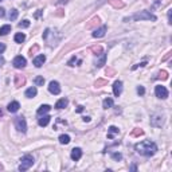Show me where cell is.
<instances>
[{"mask_svg": "<svg viewBox=\"0 0 172 172\" xmlns=\"http://www.w3.org/2000/svg\"><path fill=\"white\" fill-rule=\"evenodd\" d=\"M136 152L138 155H142V156H153L157 151V145L155 144L153 141H149V140H145V141H141L136 144Z\"/></svg>", "mask_w": 172, "mask_h": 172, "instance_id": "6da1fadb", "label": "cell"}, {"mask_svg": "<svg viewBox=\"0 0 172 172\" xmlns=\"http://www.w3.org/2000/svg\"><path fill=\"white\" fill-rule=\"evenodd\" d=\"M32 164H34V157L31 155H24L22 157L20 160V166H19V171H27L30 167H32Z\"/></svg>", "mask_w": 172, "mask_h": 172, "instance_id": "7a4b0ae2", "label": "cell"}, {"mask_svg": "<svg viewBox=\"0 0 172 172\" xmlns=\"http://www.w3.org/2000/svg\"><path fill=\"white\" fill-rule=\"evenodd\" d=\"M130 20H156V16L152 15L151 12H148V11H141V12L136 14V15H133L132 18H129Z\"/></svg>", "mask_w": 172, "mask_h": 172, "instance_id": "3957f363", "label": "cell"}, {"mask_svg": "<svg viewBox=\"0 0 172 172\" xmlns=\"http://www.w3.org/2000/svg\"><path fill=\"white\" fill-rule=\"evenodd\" d=\"M15 126L16 129L22 132V133H26V130H27V122H26V120L23 117H16L15 118Z\"/></svg>", "mask_w": 172, "mask_h": 172, "instance_id": "277c9868", "label": "cell"}, {"mask_svg": "<svg viewBox=\"0 0 172 172\" xmlns=\"http://www.w3.org/2000/svg\"><path fill=\"white\" fill-rule=\"evenodd\" d=\"M155 94H156L157 98L166 100V98L168 97V90H167L164 86H162V85H157V86L155 87Z\"/></svg>", "mask_w": 172, "mask_h": 172, "instance_id": "5b68a950", "label": "cell"}, {"mask_svg": "<svg viewBox=\"0 0 172 172\" xmlns=\"http://www.w3.org/2000/svg\"><path fill=\"white\" fill-rule=\"evenodd\" d=\"M26 63H27V61H26V58L24 57H22V55H18L15 57V59L12 61V65L15 66L16 69H23Z\"/></svg>", "mask_w": 172, "mask_h": 172, "instance_id": "8992f818", "label": "cell"}, {"mask_svg": "<svg viewBox=\"0 0 172 172\" xmlns=\"http://www.w3.org/2000/svg\"><path fill=\"white\" fill-rule=\"evenodd\" d=\"M49 91L51 94H59L61 93V86L59 83H58L57 81H51L50 85H49Z\"/></svg>", "mask_w": 172, "mask_h": 172, "instance_id": "52a82bcc", "label": "cell"}, {"mask_svg": "<svg viewBox=\"0 0 172 172\" xmlns=\"http://www.w3.org/2000/svg\"><path fill=\"white\" fill-rule=\"evenodd\" d=\"M70 157H71V160H74V162H78V160L82 157V149L81 148H74L71 151Z\"/></svg>", "mask_w": 172, "mask_h": 172, "instance_id": "ba28073f", "label": "cell"}, {"mask_svg": "<svg viewBox=\"0 0 172 172\" xmlns=\"http://www.w3.org/2000/svg\"><path fill=\"white\" fill-rule=\"evenodd\" d=\"M121 91H122V82L116 81L114 85H113V94H114L116 97H118L120 94H121Z\"/></svg>", "mask_w": 172, "mask_h": 172, "instance_id": "9c48e42d", "label": "cell"}, {"mask_svg": "<svg viewBox=\"0 0 172 172\" xmlns=\"http://www.w3.org/2000/svg\"><path fill=\"white\" fill-rule=\"evenodd\" d=\"M20 108V104L18 101H12L8 104V106H7V110H8L10 113H16L18 110H19Z\"/></svg>", "mask_w": 172, "mask_h": 172, "instance_id": "30bf717a", "label": "cell"}, {"mask_svg": "<svg viewBox=\"0 0 172 172\" xmlns=\"http://www.w3.org/2000/svg\"><path fill=\"white\" fill-rule=\"evenodd\" d=\"M45 62H46V57L43 55V54H41V55H38V57L34 58V65H35V67H42Z\"/></svg>", "mask_w": 172, "mask_h": 172, "instance_id": "8fae6325", "label": "cell"}, {"mask_svg": "<svg viewBox=\"0 0 172 172\" xmlns=\"http://www.w3.org/2000/svg\"><path fill=\"white\" fill-rule=\"evenodd\" d=\"M106 26H101L98 30H94V32H93V36L94 38H102V36L105 35V32H106Z\"/></svg>", "mask_w": 172, "mask_h": 172, "instance_id": "7c38bea8", "label": "cell"}, {"mask_svg": "<svg viewBox=\"0 0 172 172\" xmlns=\"http://www.w3.org/2000/svg\"><path fill=\"white\" fill-rule=\"evenodd\" d=\"M50 118H51L50 116L43 114V116H41V118H39L38 124H39L41 126H47V125H49V122H50Z\"/></svg>", "mask_w": 172, "mask_h": 172, "instance_id": "4fadbf2b", "label": "cell"}, {"mask_svg": "<svg viewBox=\"0 0 172 172\" xmlns=\"http://www.w3.org/2000/svg\"><path fill=\"white\" fill-rule=\"evenodd\" d=\"M36 93H38V90H36L35 86L28 87V89L26 90V97H27V98H34L36 96Z\"/></svg>", "mask_w": 172, "mask_h": 172, "instance_id": "5bb4252c", "label": "cell"}, {"mask_svg": "<svg viewBox=\"0 0 172 172\" xmlns=\"http://www.w3.org/2000/svg\"><path fill=\"white\" fill-rule=\"evenodd\" d=\"M50 109H51V106L50 105H41V106H39V109H38V116L41 117V116H43V114H46L47 112H50Z\"/></svg>", "mask_w": 172, "mask_h": 172, "instance_id": "9a60e30c", "label": "cell"}, {"mask_svg": "<svg viewBox=\"0 0 172 172\" xmlns=\"http://www.w3.org/2000/svg\"><path fill=\"white\" fill-rule=\"evenodd\" d=\"M14 41L16 43H23L26 41V35L23 32H18V34H15V36H14Z\"/></svg>", "mask_w": 172, "mask_h": 172, "instance_id": "2e32d148", "label": "cell"}, {"mask_svg": "<svg viewBox=\"0 0 172 172\" xmlns=\"http://www.w3.org/2000/svg\"><path fill=\"white\" fill-rule=\"evenodd\" d=\"M67 104H69V101L66 100V98H61V100L55 104V108L57 109H63V108L67 106Z\"/></svg>", "mask_w": 172, "mask_h": 172, "instance_id": "e0dca14e", "label": "cell"}, {"mask_svg": "<svg viewBox=\"0 0 172 172\" xmlns=\"http://www.w3.org/2000/svg\"><path fill=\"white\" fill-rule=\"evenodd\" d=\"M8 32H11V26L10 24H4L0 27V35H7Z\"/></svg>", "mask_w": 172, "mask_h": 172, "instance_id": "ac0fdd59", "label": "cell"}, {"mask_svg": "<svg viewBox=\"0 0 172 172\" xmlns=\"http://www.w3.org/2000/svg\"><path fill=\"white\" fill-rule=\"evenodd\" d=\"M59 142L61 144H69V142H70V136H69V134H61Z\"/></svg>", "mask_w": 172, "mask_h": 172, "instance_id": "d6986e66", "label": "cell"}, {"mask_svg": "<svg viewBox=\"0 0 172 172\" xmlns=\"http://www.w3.org/2000/svg\"><path fill=\"white\" fill-rule=\"evenodd\" d=\"M102 106H104L105 109L112 108L113 106V100H112V98H106V100H104V104H102Z\"/></svg>", "mask_w": 172, "mask_h": 172, "instance_id": "ffe728a7", "label": "cell"}, {"mask_svg": "<svg viewBox=\"0 0 172 172\" xmlns=\"http://www.w3.org/2000/svg\"><path fill=\"white\" fill-rule=\"evenodd\" d=\"M43 83H45V78H43V77H36L35 78V85L36 86H43Z\"/></svg>", "mask_w": 172, "mask_h": 172, "instance_id": "44dd1931", "label": "cell"}, {"mask_svg": "<svg viewBox=\"0 0 172 172\" xmlns=\"http://www.w3.org/2000/svg\"><path fill=\"white\" fill-rule=\"evenodd\" d=\"M8 18H10V20H16V18H18V10H11Z\"/></svg>", "mask_w": 172, "mask_h": 172, "instance_id": "7402d4cb", "label": "cell"}, {"mask_svg": "<svg viewBox=\"0 0 172 172\" xmlns=\"http://www.w3.org/2000/svg\"><path fill=\"white\" fill-rule=\"evenodd\" d=\"M113 133H118V128H116V126H110V128H109V134H108V137L112 138V137H113Z\"/></svg>", "mask_w": 172, "mask_h": 172, "instance_id": "603a6c76", "label": "cell"}, {"mask_svg": "<svg viewBox=\"0 0 172 172\" xmlns=\"http://www.w3.org/2000/svg\"><path fill=\"white\" fill-rule=\"evenodd\" d=\"M19 27H20V28H27V27H30V20H23V22H20V23H19Z\"/></svg>", "mask_w": 172, "mask_h": 172, "instance_id": "cb8c5ba5", "label": "cell"}, {"mask_svg": "<svg viewBox=\"0 0 172 172\" xmlns=\"http://www.w3.org/2000/svg\"><path fill=\"white\" fill-rule=\"evenodd\" d=\"M23 83H24V78H22V79H20V77H19V75H16V82H15V85H16V86H22Z\"/></svg>", "mask_w": 172, "mask_h": 172, "instance_id": "d4e9b609", "label": "cell"}, {"mask_svg": "<svg viewBox=\"0 0 172 172\" xmlns=\"http://www.w3.org/2000/svg\"><path fill=\"white\" fill-rule=\"evenodd\" d=\"M105 58H106V55H105V54H102V57H101L100 62H97V65H96V66H98V67H101L102 65H105Z\"/></svg>", "mask_w": 172, "mask_h": 172, "instance_id": "484cf974", "label": "cell"}, {"mask_svg": "<svg viewBox=\"0 0 172 172\" xmlns=\"http://www.w3.org/2000/svg\"><path fill=\"white\" fill-rule=\"evenodd\" d=\"M75 62H78V63H81V61H78V59H77V57H73L71 59L67 62V65H69V66H74V63H75Z\"/></svg>", "mask_w": 172, "mask_h": 172, "instance_id": "4316f807", "label": "cell"}, {"mask_svg": "<svg viewBox=\"0 0 172 172\" xmlns=\"http://www.w3.org/2000/svg\"><path fill=\"white\" fill-rule=\"evenodd\" d=\"M137 93L140 94V96H144V93H145V89L142 86H138L137 87Z\"/></svg>", "mask_w": 172, "mask_h": 172, "instance_id": "83f0119b", "label": "cell"}, {"mask_svg": "<svg viewBox=\"0 0 172 172\" xmlns=\"http://www.w3.org/2000/svg\"><path fill=\"white\" fill-rule=\"evenodd\" d=\"M159 75L162 77L163 79H167V77H168V75H167V71H160V74H159Z\"/></svg>", "mask_w": 172, "mask_h": 172, "instance_id": "f1b7e54d", "label": "cell"}, {"mask_svg": "<svg viewBox=\"0 0 172 172\" xmlns=\"http://www.w3.org/2000/svg\"><path fill=\"white\" fill-rule=\"evenodd\" d=\"M113 159L120 160V159H121V155H120V153H113Z\"/></svg>", "mask_w": 172, "mask_h": 172, "instance_id": "f546056e", "label": "cell"}, {"mask_svg": "<svg viewBox=\"0 0 172 172\" xmlns=\"http://www.w3.org/2000/svg\"><path fill=\"white\" fill-rule=\"evenodd\" d=\"M4 50H6V45L4 43H0V54H2Z\"/></svg>", "mask_w": 172, "mask_h": 172, "instance_id": "4dcf8cb0", "label": "cell"}, {"mask_svg": "<svg viewBox=\"0 0 172 172\" xmlns=\"http://www.w3.org/2000/svg\"><path fill=\"white\" fill-rule=\"evenodd\" d=\"M4 15H6V10L0 8V18H4Z\"/></svg>", "mask_w": 172, "mask_h": 172, "instance_id": "1f68e13d", "label": "cell"}, {"mask_svg": "<svg viewBox=\"0 0 172 172\" xmlns=\"http://www.w3.org/2000/svg\"><path fill=\"white\" fill-rule=\"evenodd\" d=\"M133 134H134V136H138V134H142V130H141V129H140V130H138V129H136V130L133 132Z\"/></svg>", "mask_w": 172, "mask_h": 172, "instance_id": "d6a6232c", "label": "cell"}, {"mask_svg": "<svg viewBox=\"0 0 172 172\" xmlns=\"http://www.w3.org/2000/svg\"><path fill=\"white\" fill-rule=\"evenodd\" d=\"M3 65H4V58H3L2 55H0V67H2Z\"/></svg>", "mask_w": 172, "mask_h": 172, "instance_id": "836d02e7", "label": "cell"}, {"mask_svg": "<svg viewBox=\"0 0 172 172\" xmlns=\"http://www.w3.org/2000/svg\"><path fill=\"white\" fill-rule=\"evenodd\" d=\"M83 121H85V122H89V121H90V117H85V118H83Z\"/></svg>", "mask_w": 172, "mask_h": 172, "instance_id": "e575fe53", "label": "cell"}, {"mask_svg": "<svg viewBox=\"0 0 172 172\" xmlns=\"http://www.w3.org/2000/svg\"><path fill=\"white\" fill-rule=\"evenodd\" d=\"M82 110H83L82 106H78V109H77V112H82Z\"/></svg>", "mask_w": 172, "mask_h": 172, "instance_id": "d590c367", "label": "cell"}, {"mask_svg": "<svg viewBox=\"0 0 172 172\" xmlns=\"http://www.w3.org/2000/svg\"><path fill=\"white\" fill-rule=\"evenodd\" d=\"M0 2H3V0H0Z\"/></svg>", "mask_w": 172, "mask_h": 172, "instance_id": "8d00e7d4", "label": "cell"}]
</instances>
